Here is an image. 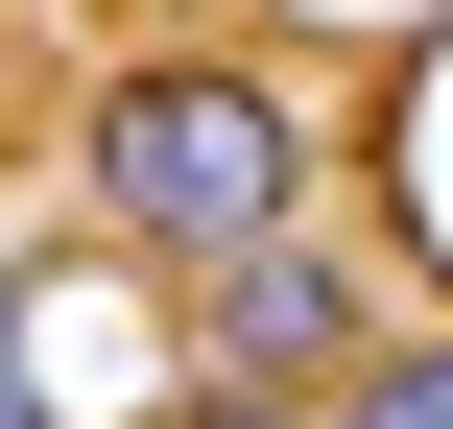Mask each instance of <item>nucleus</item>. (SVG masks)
<instances>
[{"label": "nucleus", "mask_w": 453, "mask_h": 429, "mask_svg": "<svg viewBox=\"0 0 453 429\" xmlns=\"http://www.w3.org/2000/svg\"><path fill=\"white\" fill-rule=\"evenodd\" d=\"M311 429H453V334H382V358H358Z\"/></svg>", "instance_id": "obj_3"}, {"label": "nucleus", "mask_w": 453, "mask_h": 429, "mask_svg": "<svg viewBox=\"0 0 453 429\" xmlns=\"http://www.w3.org/2000/svg\"><path fill=\"white\" fill-rule=\"evenodd\" d=\"M358 358H382V287H358L311 215H287V239H239V263L191 287V358H167V382H263V406H334Z\"/></svg>", "instance_id": "obj_2"}, {"label": "nucleus", "mask_w": 453, "mask_h": 429, "mask_svg": "<svg viewBox=\"0 0 453 429\" xmlns=\"http://www.w3.org/2000/svg\"><path fill=\"white\" fill-rule=\"evenodd\" d=\"M0 429H72V406H48V358H24V287H0Z\"/></svg>", "instance_id": "obj_5"}, {"label": "nucleus", "mask_w": 453, "mask_h": 429, "mask_svg": "<svg viewBox=\"0 0 453 429\" xmlns=\"http://www.w3.org/2000/svg\"><path fill=\"white\" fill-rule=\"evenodd\" d=\"M143 429H311V406H263V382H167Z\"/></svg>", "instance_id": "obj_4"}, {"label": "nucleus", "mask_w": 453, "mask_h": 429, "mask_svg": "<svg viewBox=\"0 0 453 429\" xmlns=\"http://www.w3.org/2000/svg\"><path fill=\"white\" fill-rule=\"evenodd\" d=\"M72 191H96V239H119L143 287H215L239 239L311 215V96L239 72V48H143V72L72 96Z\"/></svg>", "instance_id": "obj_1"}]
</instances>
